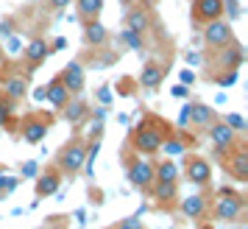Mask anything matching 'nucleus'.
Here are the masks:
<instances>
[{"label": "nucleus", "instance_id": "nucleus-19", "mask_svg": "<svg viewBox=\"0 0 248 229\" xmlns=\"http://www.w3.org/2000/svg\"><path fill=\"white\" fill-rule=\"evenodd\" d=\"M47 56H50V42L42 39V36L31 39V42L25 45V50H23V59L28 62V67L31 70H36L42 62H47Z\"/></svg>", "mask_w": 248, "mask_h": 229}, {"label": "nucleus", "instance_id": "nucleus-30", "mask_svg": "<svg viewBox=\"0 0 248 229\" xmlns=\"http://www.w3.org/2000/svg\"><path fill=\"white\" fill-rule=\"evenodd\" d=\"M12 114H14V103L0 92V126H9L12 123Z\"/></svg>", "mask_w": 248, "mask_h": 229}, {"label": "nucleus", "instance_id": "nucleus-28", "mask_svg": "<svg viewBox=\"0 0 248 229\" xmlns=\"http://www.w3.org/2000/svg\"><path fill=\"white\" fill-rule=\"evenodd\" d=\"M120 39H123V42L131 48V50H145L142 34H140V31H134V28H123V31H120Z\"/></svg>", "mask_w": 248, "mask_h": 229}, {"label": "nucleus", "instance_id": "nucleus-49", "mask_svg": "<svg viewBox=\"0 0 248 229\" xmlns=\"http://www.w3.org/2000/svg\"><path fill=\"white\" fill-rule=\"evenodd\" d=\"M243 229H246V227H243Z\"/></svg>", "mask_w": 248, "mask_h": 229}, {"label": "nucleus", "instance_id": "nucleus-5", "mask_svg": "<svg viewBox=\"0 0 248 229\" xmlns=\"http://www.w3.org/2000/svg\"><path fill=\"white\" fill-rule=\"evenodd\" d=\"M217 157H220V165L226 168V173H229L234 182H240V184L248 182V148L243 143L232 146L229 151L217 154Z\"/></svg>", "mask_w": 248, "mask_h": 229}, {"label": "nucleus", "instance_id": "nucleus-1", "mask_svg": "<svg viewBox=\"0 0 248 229\" xmlns=\"http://www.w3.org/2000/svg\"><path fill=\"white\" fill-rule=\"evenodd\" d=\"M84 157H87V140L81 137V134H73L56 154L59 173L67 176V179H76L81 173V168H84Z\"/></svg>", "mask_w": 248, "mask_h": 229}, {"label": "nucleus", "instance_id": "nucleus-37", "mask_svg": "<svg viewBox=\"0 0 248 229\" xmlns=\"http://www.w3.org/2000/svg\"><path fill=\"white\" fill-rule=\"evenodd\" d=\"M12 34H14V23H12V20L0 23V39H3V42H6V39H9Z\"/></svg>", "mask_w": 248, "mask_h": 229}, {"label": "nucleus", "instance_id": "nucleus-34", "mask_svg": "<svg viewBox=\"0 0 248 229\" xmlns=\"http://www.w3.org/2000/svg\"><path fill=\"white\" fill-rule=\"evenodd\" d=\"M95 95H98V101H101V106H109V103H112V87H109V84H103V87H98V92H95Z\"/></svg>", "mask_w": 248, "mask_h": 229}, {"label": "nucleus", "instance_id": "nucleus-26", "mask_svg": "<svg viewBox=\"0 0 248 229\" xmlns=\"http://www.w3.org/2000/svg\"><path fill=\"white\" fill-rule=\"evenodd\" d=\"M76 9L81 20H95L103 12V0H76Z\"/></svg>", "mask_w": 248, "mask_h": 229}, {"label": "nucleus", "instance_id": "nucleus-17", "mask_svg": "<svg viewBox=\"0 0 248 229\" xmlns=\"http://www.w3.org/2000/svg\"><path fill=\"white\" fill-rule=\"evenodd\" d=\"M176 207L184 213V218H190V221H195V224H198V221H203V218H206L209 201H206V196H203V193H192V196H187L184 201H179Z\"/></svg>", "mask_w": 248, "mask_h": 229}, {"label": "nucleus", "instance_id": "nucleus-33", "mask_svg": "<svg viewBox=\"0 0 248 229\" xmlns=\"http://www.w3.org/2000/svg\"><path fill=\"white\" fill-rule=\"evenodd\" d=\"M117 229H142V221H140V213H137V215H128V218H123V221L117 224Z\"/></svg>", "mask_w": 248, "mask_h": 229}, {"label": "nucleus", "instance_id": "nucleus-20", "mask_svg": "<svg viewBox=\"0 0 248 229\" xmlns=\"http://www.w3.org/2000/svg\"><path fill=\"white\" fill-rule=\"evenodd\" d=\"M217 117H220V114L215 112L212 106H206V103H201V101H192L190 103V129H195V131L209 129V123L217 120Z\"/></svg>", "mask_w": 248, "mask_h": 229}, {"label": "nucleus", "instance_id": "nucleus-31", "mask_svg": "<svg viewBox=\"0 0 248 229\" xmlns=\"http://www.w3.org/2000/svg\"><path fill=\"white\" fill-rule=\"evenodd\" d=\"M17 184H20V179H14V176H0V198H9V196L17 190Z\"/></svg>", "mask_w": 248, "mask_h": 229}, {"label": "nucleus", "instance_id": "nucleus-43", "mask_svg": "<svg viewBox=\"0 0 248 229\" xmlns=\"http://www.w3.org/2000/svg\"><path fill=\"white\" fill-rule=\"evenodd\" d=\"M187 62H190V65H198V62H201V56H198V53H187Z\"/></svg>", "mask_w": 248, "mask_h": 229}, {"label": "nucleus", "instance_id": "nucleus-14", "mask_svg": "<svg viewBox=\"0 0 248 229\" xmlns=\"http://www.w3.org/2000/svg\"><path fill=\"white\" fill-rule=\"evenodd\" d=\"M123 23H125V28H134V31H140V34H145L148 28H151V23H154V14H151L148 6H142V3L137 0L134 6L125 9Z\"/></svg>", "mask_w": 248, "mask_h": 229}, {"label": "nucleus", "instance_id": "nucleus-27", "mask_svg": "<svg viewBox=\"0 0 248 229\" xmlns=\"http://www.w3.org/2000/svg\"><path fill=\"white\" fill-rule=\"evenodd\" d=\"M162 151H165V154H170V157L184 154V151H187V143H184V137H181V131H173V134L162 143Z\"/></svg>", "mask_w": 248, "mask_h": 229}, {"label": "nucleus", "instance_id": "nucleus-41", "mask_svg": "<svg viewBox=\"0 0 248 229\" xmlns=\"http://www.w3.org/2000/svg\"><path fill=\"white\" fill-rule=\"evenodd\" d=\"M64 45H67V39H64V36H56V39H53V45H50V53H56V50H62Z\"/></svg>", "mask_w": 248, "mask_h": 229}, {"label": "nucleus", "instance_id": "nucleus-40", "mask_svg": "<svg viewBox=\"0 0 248 229\" xmlns=\"http://www.w3.org/2000/svg\"><path fill=\"white\" fill-rule=\"evenodd\" d=\"M173 95H176V98H187V95H190V87H187V84H176V87H173Z\"/></svg>", "mask_w": 248, "mask_h": 229}, {"label": "nucleus", "instance_id": "nucleus-8", "mask_svg": "<svg viewBox=\"0 0 248 229\" xmlns=\"http://www.w3.org/2000/svg\"><path fill=\"white\" fill-rule=\"evenodd\" d=\"M184 179L195 187H209L212 182V165L198 157V154H187V160H184Z\"/></svg>", "mask_w": 248, "mask_h": 229}, {"label": "nucleus", "instance_id": "nucleus-39", "mask_svg": "<svg viewBox=\"0 0 248 229\" xmlns=\"http://www.w3.org/2000/svg\"><path fill=\"white\" fill-rule=\"evenodd\" d=\"M36 171H39V168H36V162H34V160H31V162H25V165H23V176H25V179L36 176Z\"/></svg>", "mask_w": 248, "mask_h": 229}, {"label": "nucleus", "instance_id": "nucleus-2", "mask_svg": "<svg viewBox=\"0 0 248 229\" xmlns=\"http://www.w3.org/2000/svg\"><path fill=\"white\" fill-rule=\"evenodd\" d=\"M243 210H246V196L240 193V190H232V187H220L217 196H215L212 201V215L217 221H226V224H232L237 218L243 215Z\"/></svg>", "mask_w": 248, "mask_h": 229}, {"label": "nucleus", "instance_id": "nucleus-35", "mask_svg": "<svg viewBox=\"0 0 248 229\" xmlns=\"http://www.w3.org/2000/svg\"><path fill=\"white\" fill-rule=\"evenodd\" d=\"M179 129H190V103L181 106V114H179Z\"/></svg>", "mask_w": 248, "mask_h": 229}, {"label": "nucleus", "instance_id": "nucleus-25", "mask_svg": "<svg viewBox=\"0 0 248 229\" xmlns=\"http://www.w3.org/2000/svg\"><path fill=\"white\" fill-rule=\"evenodd\" d=\"M179 168L173 160H159L154 162V182H179Z\"/></svg>", "mask_w": 248, "mask_h": 229}, {"label": "nucleus", "instance_id": "nucleus-42", "mask_svg": "<svg viewBox=\"0 0 248 229\" xmlns=\"http://www.w3.org/2000/svg\"><path fill=\"white\" fill-rule=\"evenodd\" d=\"M192 81H195V76L190 70H181V84H192Z\"/></svg>", "mask_w": 248, "mask_h": 229}, {"label": "nucleus", "instance_id": "nucleus-18", "mask_svg": "<svg viewBox=\"0 0 248 229\" xmlns=\"http://www.w3.org/2000/svg\"><path fill=\"white\" fill-rule=\"evenodd\" d=\"M84 25V45L87 48H101V45H109V31H106V25L95 17V20H81Z\"/></svg>", "mask_w": 248, "mask_h": 229}, {"label": "nucleus", "instance_id": "nucleus-47", "mask_svg": "<svg viewBox=\"0 0 248 229\" xmlns=\"http://www.w3.org/2000/svg\"><path fill=\"white\" fill-rule=\"evenodd\" d=\"M0 59H3V45H0Z\"/></svg>", "mask_w": 248, "mask_h": 229}, {"label": "nucleus", "instance_id": "nucleus-22", "mask_svg": "<svg viewBox=\"0 0 248 229\" xmlns=\"http://www.w3.org/2000/svg\"><path fill=\"white\" fill-rule=\"evenodd\" d=\"M45 101L50 103L53 109H59V112H62V109H64V103L70 101V90L62 84V79H59V76H56V79H50L45 84Z\"/></svg>", "mask_w": 248, "mask_h": 229}, {"label": "nucleus", "instance_id": "nucleus-48", "mask_svg": "<svg viewBox=\"0 0 248 229\" xmlns=\"http://www.w3.org/2000/svg\"><path fill=\"white\" fill-rule=\"evenodd\" d=\"M109 229H117V227H109Z\"/></svg>", "mask_w": 248, "mask_h": 229}, {"label": "nucleus", "instance_id": "nucleus-45", "mask_svg": "<svg viewBox=\"0 0 248 229\" xmlns=\"http://www.w3.org/2000/svg\"><path fill=\"white\" fill-rule=\"evenodd\" d=\"M137 0H120V6H123V9H128V6H134Z\"/></svg>", "mask_w": 248, "mask_h": 229}, {"label": "nucleus", "instance_id": "nucleus-38", "mask_svg": "<svg viewBox=\"0 0 248 229\" xmlns=\"http://www.w3.org/2000/svg\"><path fill=\"white\" fill-rule=\"evenodd\" d=\"M70 3H73V0H45L47 9H56V12H59V9H67Z\"/></svg>", "mask_w": 248, "mask_h": 229}, {"label": "nucleus", "instance_id": "nucleus-32", "mask_svg": "<svg viewBox=\"0 0 248 229\" xmlns=\"http://www.w3.org/2000/svg\"><path fill=\"white\" fill-rule=\"evenodd\" d=\"M212 79H215V84H217V87H223V90H229V87H232V84L237 81V70H226V73H215Z\"/></svg>", "mask_w": 248, "mask_h": 229}, {"label": "nucleus", "instance_id": "nucleus-24", "mask_svg": "<svg viewBox=\"0 0 248 229\" xmlns=\"http://www.w3.org/2000/svg\"><path fill=\"white\" fill-rule=\"evenodd\" d=\"M120 59V53L114 50L112 45H101V48H92L90 53V67L101 70V67H109V65H114Z\"/></svg>", "mask_w": 248, "mask_h": 229}, {"label": "nucleus", "instance_id": "nucleus-36", "mask_svg": "<svg viewBox=\"0 0 248 229\" xmlns=\"http://www.w3.org/2000/svg\"><path fill=\"white\" fill-rule=\"evenodd\" d=\"M223 9H229L226 17H240V3L237 0H223Z\"/></svg>", "mask_w": 248, "mask_h": 229}, {"label": "nucleus", "instance_id": "nucleus-16", "mask_svg": "<svg viewBox=\"0 0 248 229\" xmlns=\"http://www.w3.org/2000/svg\"><path fill=\"white\" fill-rule=\"evenodd\" d=\"M59 79H62V84L70 90V95H78L81 90H84V84H87V73H84V65H81V59H76V62H70L67 67L59 73Z\"/></svg>", "mask_w": 248, "mask_h": 229}, {"label": "nucleus", "instance_id": "nucleus-6", "mask_svg": "<svg viewBox=\"0 0 248 229\" xmlns=\"http://www.w3.org/2000/svg\"><path fill=\"white\" fill-rule=\"evenodd\" d=\"M203 28V48L206 50H220V48L226 45H232V42H237V36H234V28H232V23L229 20H212V23H206L201 25Z\"/></svg>", "mask_w": 248, "mask_h": 229}, {"label": "nucleus", "instance_id": "nucleus-21", "mask_svg": "<svg viewBox=\"0 0 248 229\" xmlns=\"http://www.w3.org/2000/svg\"><path fill=\"white\" fill-rule=\"evenodd\" d=\"M0 92L12 103H20L28 95V79L25 76H9V79H3V84H0Z\"/></svg>", "mask_w": 248, "mask_h": 229}, {"label": "nucleus", "instance_id": "nucleus-9", "mask_svg": "<svg viewBox=\"0 0 248 229\" xmlns=\"http://www.w3.org/2000/svg\"><path fill=\"white\" fill-rule=\"evenodd\" d=\"M223 14H226L223 0H192V6H190V17H192L195 28L212 23V20H220Z\"/></svg>", "mask_w": 248, "mask_h": 229}, {"label": "nucleus", "instance_id": "nucleus-44", "mask_svg": "<svg viewBox=\"0 0 248 229\" xmlns=\"http://www.w3.org/2000/svg\"><path fill=\"white\" fill-rule=\"evenodd\" d=\"M34 98H36V101H45V87H39V90L34 92Z\"/></svg>", "mask_w": 248, "mask_h": 229}, {"label": "nucleus", "instance_id": "nucleus-3", "mask_svg": "<svg viewBox=\"0 0 248 229\" xmlns=\"http://www.w3.org/2000/svg\"><path fill=\"white\" fill-rule=\"evenodd\" d=\"M162 143H165V137L159 131H154L145 120H140V126L131 129V134H128V148L140 157H148V160L162 151Z\"/></svg>", "mask_w": 248, "mask_h": 229}, {"label": "nucleus", "instance_id": "nucleus-15", "mask_svg": "<svg viewBox=\"0 0 248 229\" xmlns=\"http://www.w3.org/2000/svg\"><path fill=\"white\" fill-rule=\"evenodd\" d=\"M62 173H59V168L53 165V168H47V171H42L39 176H36V184H34V193L36 198H47V196H56L59 187H62Z\"/></svg>", "mask_w": 248, "mask_h": 229}, {"label": "nucleus", "instance_id": "nucleus-10", "mask_svg": "<svg viewBox=\"0 0 248 229\" xmlns=\"http://www.w3.org/2000/svg\"><path fill=\"white\" fill-rule=\"evenodd\" d=\"M243 59H246V50L240 42H232V45L220 48V50H212V67L226 73V70H240L243 65Z\"/></svg>", "mask_w": 248, "mask_h": 229}, {"label": "nucleus", "instance_id": "nucleus-46", "mask_svg": "<svg viewBox=\"0 0 248 229\" xmlns=\"http://www.w3.org/2000/svg\"><path fill=\"white\" fill-rule=\"evenodd\" d=\"M198 229H215L212 224H203V221H198Z\"/></svg>", "mask_w": 248, "mask_h": 229}, {"label": "nucleus", "instance_id": "nucleus-7", "mask_svg": "<svg viewBox=\"0 0 248 229\" xmlns=\"http://www.w3.org/2000/svg\"><path fill=\"white\" fill-rule=\"evenodd\" d=\"M125 176H128V182L134 184L137 190L148 193L151 184H154V162L148 157H137V154L125 157Z\"/></svg>", "mask_w": 248, "mask_h": 229}, {"label": "nucleus", "instance_id": "nucleus-13", "mask_svg": "<svg viewBox=\"0 0 248 229\" xmlns=\"http://www.w3.org/2000/svg\"><path fill=\"white\" fill-rule=\"evenodd\" d=\"M148 196L156 201V207L162 210H173L179 204V182H154Z\"/></svg>", "mask_w": 248, "mask_h": 229}, {"label": "nucleus", "instance_id": "nucleus-12", "mask_svg": "<svg viewBox=\"0 0 248 229\" xmlns=\"http://www.w3.org/2000/svg\"><path fill=\"white\" fill-rule=\"evenodd\" d=\"M165 73H168V65L165 62L159 65L156 59H148L145 65H142V70H140V79H137L140 90H145V92L159 90V84L165 81Z\"/></svg>", "mask_w": 248, "mask_h": 229}, {"label": "nucleus", "instance_id": "nucleus-29", "mask_svg": "<svg viewBox=\"0 0 248 229\" xmlns=\"http://www.w3.org/2000/svg\"><path fill=\"white\" fill-rule=\"evenodd\" d=\"M223 123H226V126H232V129L237 131V134H243V131L248 129V120L243 117V114H237V112H229V114H223Z\"/></svg>", "mask_w": 248, "mask_h": 229}, {"label": "nucleus", "instance_id": "nucleus-23", "mask_svg": "<svg viewBox=\"0 0 248 229\" xmlns=\"http://www.w3.org/2000/svg\"><path fill=\"white\" fill-rule=\"evenodd\" d=\"M62 114H64V120H67V123H73V126H81V123L90 117V103L84 101V98L67 101V103H64V109H62Z\"/></svg>", "mask_w": 248, "mask_h": 229}, {"label": "nucleus", "instance_id": "nucleus-4", "mask_svg": "<svg viewBox=\"0 0 248 229\" xmlns=\"http://www.w3.org/2000/svg\"><path fill=\"white\" fill-rule=\"evenodd\" d=\"M50 126H53V114H47V112H28L23 120H20V137H23L28 146H39V143L47 137Z\"/></svg>", "mask_w": 248, "mask_h": 229}, {"label": "nucleus", "instance_id": "nucleus-11", "mask_svg": "<svg viewBox=\"0 0 248 229\" xmlns=\"http://www.w3.org/2000/svg\"><path fill=\"white\" fill-rule=\"evenodd\" d=\"M206 134H209V140H212L215 154H223V151H229L232 146H237V131L232 126H226L223 117L212 120V123H209V129H206Z\"/></svg>", "mask_w": 248, "mask_h": 229}]
</instances>
